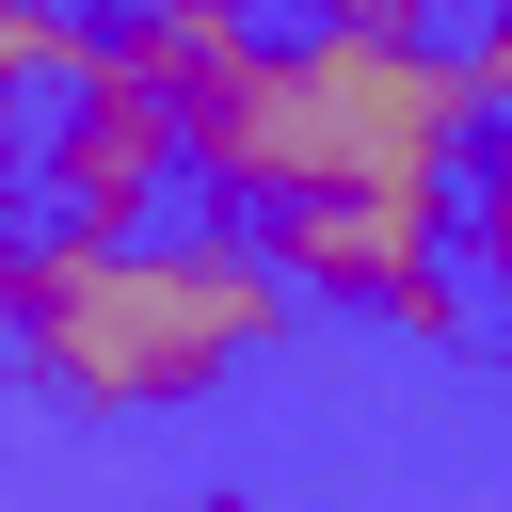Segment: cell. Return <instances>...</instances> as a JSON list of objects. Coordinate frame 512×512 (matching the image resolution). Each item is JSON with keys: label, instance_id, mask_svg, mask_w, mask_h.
<instances>
[{"label": "cell", "instance_id": "cell-1", "mask_svg": "<svg viewBox=\"0 0 512 512\" xmlns=\"http://www.w3.org/2000/svg\"><path fill=\"white\" fill-rule=\"evenodd\" d=\"M288 320V272L256 224H32L0 240V336L64 400H192Z\"/></svg>", "mask_w": 512, "mask_h": 512}, {"label": "cell", "instance_id": "cell-2", "mask_svg": "<svg viewBox=\"0 0 512 512\" xmlns=\"http://www.w3.org/2000/svg\"><path fill=\"white\" fill-rule=\"evenodd\" d=\"M480 160V96H464V48L432 32H256V64L192 112V176L224 208H304V192H400V176H464Z\"/></svg>", "mask_w": 512, "mask_h": 512}, {"label": "cell", "instance_id": "cell-3", "mask_svg": "<svg viewBox=\"0 0 512 512\" xmlns=\"http://www.w3.org/2000/svg\"><path fill=\"white\" fill-rule=\"evenodd\" d=\"M176 176H192V112L144 96L112 48L64 80V128H32V208H48V224H112V240H128V224L176 208Z\"/></svg>", "mask_w": 512, "mask_h": 512}, {"label": "cell", "instance_id": "cell-4", "mask_svg": "<svg viewBox=\"0 0 512 512\" xmlns=\"http://www.w3.org/2000/svg\"><path fill=\"white\" fill-rule=\"evenodd\" d=\"M448 192H464V176H400V192H304V208H272L256 240H272V272H288V288L384 304L400 272H432V256H448Z\"/></svg>", "mask_w": 512, "mask_h": 512}, {"label": "cell", "instance_id": "cell-5", "mask_svg": "<svg viewBox=\"0 0 512 512\" xmlns=\"http://www.w3.org/2000/svg\"><path fill=\"white\" fill-rule=\"evenodd\" d=\"M448 256H464L480 320L512 336V128H480V160H464V192H448Z\"/></svg>", "mask_w": 512, "mask_h": 512}, {"label": "cell", "instance_id": "cell-6", "mask_svg": "<svg viewBox=\"0 0 512 512\" xmlns=\"http://www.w3.org/2000/svg\"><path fill=\"white\" fill-rule=\"evenodd\" d=\"M112 32L80 16V0H0V112H32V96H64L80 64H96Z\"/></svg>", "mask_w": 512, "mask_h": 512}, {"label": "cell", "instance_id": "cell-7", "mask_svg": "<svg viewBox=\"0 0 512 512\" xmlns=\"http://www.w3.org/2000/svg\"><path fill=\"white\" fill-rule=\"evenodd\" d=\"M464 96H480V128H512V0H480V32H464Z\"/></svg>", "mask_w": 512, "mask_h": 512}, {"label": "cell", "instance_id": "cell-8", "mask_svg": "<svg viewBox=\"0 0 512 512\" xmlns=\"http://www.w3.org/2000/svg\"><path fill=\"white\" fill-rule=\"evenodd\" d=\"M128 16H144V0H128Z\"/></svg>", "mask_w": 512, "mask_h": 512}, {"label": "cell", "instance_id": "cell-9", "mask_svg": "<svg viewBox=\"0 0 512 512\" xmlns=\"http://www.w3.org/2000/svg\"><path fill=\"white\" fill-rule=\"evenodd\" d=\"M320 16H336V0H320Z\"/></svg>", "mask_w": 512, "mask_h": 512}]
</instances>
